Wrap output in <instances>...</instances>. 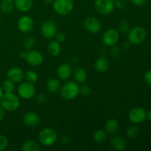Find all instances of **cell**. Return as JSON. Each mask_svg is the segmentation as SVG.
Segmentation results:
<instances>
[{
    "label": "cell",
    "instance_id": "obj_1",
    "mask_svg": "<svg viewBox=\"0 0 151 151\" xmlns=\"http://www.w3.org/2000/svg\"><path fill=\"white\" fill-rule=\"evenodd\" d=\"M60 94L62 98L66 100H72L76 98L80 94V86L75 81H66L60 88Z\"/></svg>",
    "mask_w": 151,
    "mask_h": 151
},
{
    "label": "cell",
    "instance_id": "obj_2",
    "mask_svg": "<svg viewBox=\"0 0 151 151\" xmlns=\"http://www.w3.org/2000/svg\"><path fill=\"white\" fill-rule=\"evenodd\" d=\"M0 105L6 111H15L20 106V100L13 92L4 93L0 99Z\"/></svg>",
    "mask_w": 151,
    "mask_h": 151
},
{
    "label": "cell",
    "instance_id": "obj_3",
    "mask_svg": "<svg viewBox=\"0 0 151 151\" xmlns=\"http://www.w3.org/2000/svg\"><path fill=\"white\" fill-rule=\"evenodd\" d=\"M38 140L42 145L50 147L54 145L58 139L57 132L51 128H45L38 134Z\"/></svg>",
    "mask_w": 151,
    "mask_h": 151
},
{
    "label": "cell",
    "instance_id": "obj_4",
    "mask_svg": "<svg viewBox=\"0 0 151 151\" xmlns=\"http://www.w3.org/2000/svg\"><path fill=\"white\" fill-rule=\"evenodd\" d=\"M52 4L55 11L61 16L68 15L74 8L73 0H54Z\"/></svg>",
    "mask_w": 151,
    "mask_h": 151
},
{
    "label": "cell",
    "instance_id": "obj_5",
    "mask_svg": "<svg viewBox=\"0 0 151 151\" xmlns=\"http://www.w3.org/2000/svg\"><path fill=\"white\" fill-rule=\"evenodd\" d=\"M128 32V41L133 44H141L145 40L147 36L146 30L142 27H135Z\"/></svg>",
    "mask_w": 151,
    "mask_h": 151
},
{
    "label": "cell",
    "instance_id": "obj_6",
    "mask_svg": "<svg viewBox=\"0 0 151 151\" xmlns=\"http://www.w3.org/2000/svg\"><path fill=\"white\" fill-rule=\"evenodd\" d=\"M94 7L100 14H111L114 10V0H95Z\"/></svg>",
    "mask_w": 151,
    "mask_h": 151
},
{
    "label": "cell",
    "instance_id": "obj_7",
    "mask_svg": "<svg viewBox=\"0 0 151 151\" xmlns=\"http://www.w3.org/2000/svg\"><path fill=\"white\" fill-rule=\"evenodd\" d=\"M147 116V112L142 107L133 108L128 113V118L134 124H140L145 122Z\"/></svg>",
    "mask_w": 151,
    "mask_h": 151
},
{
    "label": "cell",
    "instance_id": "obj_8",
    "mask_svg": "<svg viewBox=\"0 0 151 151\" xmlns=\"http://www.w3.org/2000/svg\"><path fill=\"white\" fill-rule=\"evenodd\" d=\"M18 94L24 100H29L35 94V88L33 84L29 82L22 83L18 87Z\"/></svg>",
    "mask_w": 151,
    "mask_h": 151
},
{
    "label": "cell",
    "instance_id": "obj_9",
    "mask_svg": "<svg viewBox=\"0 0 151 151\" xmlns=\"http://www.w3.org/2000/svg\"><path fill=\"white\" fill-rule=\"evenodd\" d=\"M41 32L43 37L47 39L55 38L57 33V26L52 21L47 20L43 22L41 27Z\"/></svg>",
    "mask_w": 151,
    "mask_h": 151
},
{
    "label": "cell",
    "instance_id": "obj_10",
    "mask_svg": "<svg viewBox=\"0 0 151 151\" xmlns=\"http://www.w3.org/2000/svg\"><path fill=\"white\" fill-rule=\"evenodd\" d=\"M119 39V34L115 29H109L103 35V43L105 46L111 47L117 44Z\"/></svg>",
    "mask_w": 151,
    "mask_h": 151
},
{
    "label": "cell",
    "instance_id": "obj_11",
    "mask_svg": "<svg viewBox=\"0 0 151 151\" xmlns=\"http://www.w3.org/2000/svg\"><path fill=\"white\" fill-rule=\"evenodd\" d=\"M84 27L88 32L92 34L98 33L102 29V24L100 20L92 16L86 18L84 20Z\"/></svg>",
    "mask_w": 151,
    "mask_h": 151
},
{
    "label": "cell",
    "instance_id": "obj_12",
    "mask_svg": "<svg viewBox=\"0 0 151 151\" xmlns=\"http://www.w3.org/2000/svg\"><path fill=\"white\" fill-rule=\"evenodd\" d=\"M25 60L28 64L33 66H40L44 61V57L42 54L38 50H29L27 52V56Z\"/></svg>",
    "mask_w": 151,
    "mask_h": 151
},
{
    "label": "cell",
    "instance_id": "obj_13",
    "mask_svg": "<svg viewBox=\"0 0 151 151\" xmlns=\"http://www.w3.org/2000/svg\"><path fill=\"white\" fill-rule=\"evenodd\" d=\"M17 26L19 30L22 32H29L34 26L33 19L29 16H23L18 20Z\"/></svg>",
    "mask_w": 151,
    "mask_h": 151
},
{
    "label": "cell",
    "instance_id": "obj_14",
    "mask_svg": "<svg viewBox=\"0 0 151 151\" xmlns=\"http://www.w3.org/2000/svg\"><path fill=\"white\" fill-rule=\"evenodd\" d=\"M41 118L39 115L34 111L27 112L23 116V122L27 127L35 128L40 124Z\"/></svg>",
    "mask_w": 151,
    "mask_h": 151
},
{
    "label": "cell",
    "instance_id": "obj_15",
    "mask_svg": "<svg viewBox=\"0 0 151 151\" xmlns=\"http://www.w3.org/2000/svg\"><path fill=\"white\" fill-rule=\"evenodd\" d=\"M7 79L10 80L15 83H20L24 78V73L23 70L19 67H12L7 72Z\"/></svg>",
    "mask_w": 151,
    "mask_h": 151
},
{
    "label": "cell",
    "instance_id": "obj_16",
    "mask_svg": "<svg viewBox=\"0 0 151 151\" xmlns=\"http://www.w3.org/2000/svg\"><path fill=\"white\" fill-rule=\"evenodd\" d=\"M57 75L62 81H67L72 75V69L69 63H61L57 69Z\"/></svg>",
    "mask_w": 151,
    "mask_h": 151
},
{
    "label": "cell",
    "instance_id": "obj_17",
    "mask_svg": "<svg viewBox=\"0 0 151 151\" xmlns=\"http://www.w3.org/2000/svg\"><path fill=\"white\" fill-rule=\"evenodd\" d=\"M111 147L115 150L122 151L125 150L127 147V142L125 139L122 138V137L116 136L111 139L110 141Z\"/></svg>",
    "mask_w": 151,
    "mask_h": 151
},
{
    "label": "cell",
    "instance_id": "obj_18",
    "mask_svg": "<svg viewBox=\"0 0 151 151\" xmlns=\"http://www.w3.org/2000/svg\"><path fill=\"white\" fill-rule=\"evenodd\" d=\"M14 5L19 11L25 13L32 9L33 1L32 0H14Z\"/></svg>",
    "mask_w": 151,
    "mask_h": 151
},
{
    "label": "cell",
    "instance_id": "obj_19",
    "mask_svg": "<svg viewBox=\"0 0 151 151\" xmlns=\"http://www.w3.org/2000/svg\"><path fill=\"white\" fill-rule=\"evenodd\" d=\"M73 75V78L75 79V82L78 83H84L86 82L87 78H88V75H87V72L86 71L85 69L82 67H78L72 72Z\"/></svg>",
    "mask_w": 151,
    "mask_h": 151
},
{
    "label": "cell",
    "instance_id": "obj_20",
    "mask_svg": "<svg viewBox=\"0 0 151 151\" xmlns=\"http://www.w3.org/2000/svg\"><path fill=\"white\" fill-rule=\"evenodd\" d=\"M119 122L115 119H108L105 124V131L106 132V134H111V135L116 134L119 130Z\"/></svg>",
    "mask_w": 151,
    "mask_h": 151
},
{
    "label": "cell",
    "instance_id": "obj_21",
    "mask_svg": "<svg viewBox=\"0 0 151 151\" xmlns=\"http://www.w3.org/2000/svg\"><path fill=\"white\" fill-rule=\"evenodd\" d=\"M110 63L109 61L104 57H100L97 59L94 63V69L98 72H105L109 69Z\"/></svg>",
    "mask_w": 151,
    "mask_h": 151
},
{
    "label": "cell",
    "instance_id": "obj_22",
    "mask_svg": "<svg viewBox=\"0 0 151 151\" xmlns=\"http://www.w3.org/2000/svg\"><path fill=\"white\" fill-rule=\"evenodd\" d=\"M47 52L50 55L55 57L58 56L61 52V47L58 41H52L47 46Z\"/></svg>",
    "mask_w": 151,
    "mask_h": 151
},
{
    "label": "cell",
    "instance_id": "obj_23",
    "mask_svg": "<svg viewBox=\"0 0 151 151\" xmlns=\"http://www.w3.org/2000/svg\"><path fill=\"white\" fill-rule=\"evenodd\" d=\"M22 151H38L41 149L40 145L35 140H27L22 144Z\"/></svg>",
    "mask_w": 151,
    "mask_h": 151
},
{
    "label": "cell",
    "instance_id": "obj_24",
    "mask_svg": "<svg viewBox=\"0 0 151 151\" xmlns=\"http://www.w3.org/2000/svg\"><path fill=\"white\" fill-rule=\"evenodd\" d=\"M60 83L57 78H50L47 83V89L52 94H55L60 90Z\"/></svg>",
    "mask_w": 151,
    "mask_h": 151
},
{
    "label": "cell",
    "instance_id": "obj_25",
    "mask_svg": "<svg viewBox=\"0 0 151 151\" xmlns=\"http://www.w3.org/2000/svg\"><path fill=\"white\" fill-rule=\"evenodd\" d=\"M93 140L97 144H102L107 139V134L103 130H97L93 134Z\"/></svg>",
    "mask_w": 151,
    "mask_h": 151
},
{
    "label": "cell",
    "instance_id": "obj_26",
    "mask_svg": "<svg viewBox=\"0 0 151 151\" xmlns=\"http://www.w3.org/2000/svg\"><path fill=\"white\" fill-rule=\"evenodd\" d=\"M14 7V0H2L0 4V9L4 13H10Z\"/></svg>",
    "mask_w": 151,
    "mask_h": 151
},
{
    "label": "cell",
    "instance_id": "obj_27",
    "mask_svg": "<svg viewBox=\"0 0 151 151\" xmlns=\"http://www.w3.org/2000/svg\"><path fill=\"white\" fill-rule=\"evenodd\" d=\"M1 88H2L4 93L13 92L15 90V83L13 82L12 81H10V80L7 79L4 81Z\"/></svg>",
    "mask_w": 151,
    "mask_h": 151
},
{
    "label": "cell",
    "instance_id": "obj_28",
    "mask_svg": "<svg viewBox=\"0 0 151 151\" xmlns=\"http://www.w3.org/2000/svg\"><path fill=\"white\" fill-rule=\"evenodd\" d=\"M140 134V130L137 126H131L127 128L126 135L130 139H136Z\"/></svg>",
    "mask_w": 151,
    "mask_h": 151
},
{
    "label": "cell",
    "instance_id": "obj_29",
    "mask_svg": "<svg viewBox=\"0 0 151 151\" xmlns=\"http://www.w3.org/2000/svg\"><path fill=\"white\" fill-rule=\"evenodd\" d=\"M24 78L27 82L30 83H35L37 82L38 79V74L32 70H29L24 73Z\"/></svg>",
    "mask_w": 151,
    "mask_h": 151
},
{
    "label": "cell",
    "instance_id": "obj_30",
    "mask_svg": "<svg viewBox=\"0 0 151 151\" xmlns=\"http://www.w3.org/2000/svg\"><path fill=\"white\" fill-rule=\"evenodd\" d=\"M35 38L32 36H28L25 38L24 41V47L26 50H29L32 48V47L35 44Z\"/></svg>",
    "mask_w": 151,
    "mask_h": 151
},
{
    "label": "cell",
    "instance_id": "obj_31",
    "mask_svg": "<svg viewBox=\"0 0 151 151\" xmlns=\"http://www.w3.org/2000/svg\"><path fill=\"white\" fill-rule=\"evenodd\" d=\"M129 29V24H128V22L125 19H122L120 21L119 24V30L121 33L125 34L128 32Z\"/></svg>",
    "mask_w": 151,
    "mask_h": 151
},
{
    "label": "cell",
    "instance_id": "obj_32",
    "mask_svg": "<svg viewBox=\"0 0 151 151\" xmlns=\"http://www.w3.org/2000/svg\"><path fill=\"white\" fill-rule=\"evenodd\" d=\"M8 145V140L7 137L0 134V151H3Z\"/></svg>",
    "mask_w": 151,
    "mask_h": 151
},
{
    "label": "cell",
    "instance_id": "obj_33",
    "mask_svg": "<svg viewBox=\"0 0 151 151\" xmlns=\"http://www.w3.org/2000/svg\"><path fill=\"white\" fill-rule=\"evenodd\" d=\"M91 92V88L89 86L83 85L80 87V93L83 96H88Z\"/></svg>",
    "mask_w": 151,
    "mask_h": 151
},
{
    "label": "cell",
    "instance_id": "obj_34",
    "mask_svg": "<svg viewBox=\"0 0 151 151\" xmlns=\"http://www.w3.org/2000/svg\"><path fill=\"white\" fill-rule=\"evenodd\" d=\"M36 101L38 104H44L47 101V97L46 94L41 93L36 97Z\"/></svg>",
    "mask_w": 151,
    "mask_h": 151
},
{
    "label": "cell",
    "instance_id": "obj_35",
    "mask_svg": "<svg viewBox=\"0 0 151 151\" xmlns=\"http://www.w3.org/2000/svg\"><path fill=\"white\" fill-rule=\"evenodd\" d=\"M114 4L119 9H123L126 5L125 0H114Z\"/></svg>",
    "mask_w": 151,
    "mask_h": 151
},
{
    "label": "cell",
    "instance_id": "obj_36",
    "mask_svg": "<svg viewBox=\"0 0 151 151\" xmlns=\"http://www.w3.org/2000/svg\"><path fill=\"white\" fill-rule=\"evenodd\" d=\"M55 38L56 41H58L59 43L63 42L66 40V36H65V35L63 32H57Z\"/></svg>",
    "mask_w": 151,
    "mask_h": 151
},
{
    "label": "cell",
    "instance_id": "obj_37",
    "mask_svg": "<svg viewBox=\"0 0 151 151\" xmlns=\"http://www.w3.org/2000/svg\"><path fill=\"white\" fill-rule=\"evenodd\" d=\"M131 1L134 5L141 7V6H144L147 4V0H131Z\"/></svg>",
    "mask_w": 151,
    "mask_h": 151
},
{
    "label": "cell",
    "instance_id": "obj_38",
    "mask_svg": "<svg viewBox=\"0 0 151 151\" xmlns=\"http://www.w3.org/2000/svg\"><path fill=\"white\" fill-rule=\"evenodd\" d=\"M145 80L146 83L149 85L151 86V70L147 71L145 74Z\"/></svg>",
    "mask_w": 151,
    "mask_h": 151
},
{
    "label": "cell",
    "instance_id": "obj_39",
    "mask_svg": "<svg viewBox=\"0 0 151 151\" xmlns=\"http://www.w3.org/2000/svg\"><path fill=\"white\" fill-rule=\"evenodd\" d=\"M119 50L117 48V47H116L115 46L111 47V54L113 55L114 56L116 57V56L119 55Z\"/></svg>",
    "mask_w": 151,
    "mask_h": 151
},
{
    "label": "cell",
    "instance_id": "obj_40",
    "mask_svg": "<svg viewBox=\"0 0 151 151\" xmlns=\"http://www.w3.org/2000/svg\"><path fill=\"white\" fill-rule=\"evenodd\" d=\"M69 142H70V138L69 137H67V136H64V137H63L61 138V142L63 144L66 145L68 143H69Z\"/></svg>",
    "mask_w": 151,
    "mask_h": 151
},
{
    "label": "cell",
    "instance_id": "obj_41",
    "mask_svg": "<svg viewBox=\"0 0 151 151\" xmlns=\"http://www.w3.org/2000/svg\"><path fill=\"white\" fill-rule=\"evenodd\" d=\"M4 111H5L4 110V109H3L1 106V105H0V121L4 119V116H5V112Z\"/></svg>",
    "mask_w": 151,
    "mask_h": 151
},
{
    "label": "cell",
    "instance_id": "obj_42",
    "mask_svg": "<svg viewBox=\"0 0 151 151\" xmlns=\"http://www.w3.org/2000/svg\"><path fill=\"white\" fill-rule=\"evenodd\" d=\"M26 56H27V52H21L19 53V57H20V58L24 59L25 60Z\"/></svg>",
    "mask_w": 151,
    "mask_h": 151
},
{
    "label": "cell",
    "instance_id": "obj_43",
    "mask_svg": "<svg viewBox=\"0 0 151 151\" xmlns=\"http://www.w3.org/2000/svg\"><path fill=\"white\" fill-rule=\"evenodd\" d=\"M123 47H124V49H125V50H128V49L130 47V44L128 42H125L124 43Z\"/></svg>",
    "mask_w": 151,
    "mask_h": 151
},
{
    "label": "cell",
    "instance_id": "obj_44",
    "mask_svg": "<svg viewBox=\"0 0 151 151\" xmlns=\"http://www.w3.org/2000/svg\"><path fill=\"white\" fill-rule=\"evenodd\" d=\"M43 1H44L45 4H52L53 1H54V0H43Z\"/></svg>",
    "mask_w": 151,
    "mask_h": 151
},
{
    "label": "cell",
    "instance_id": "obj_45",
    "mask_svg": "<svg viewBox=\"0 0 151 151\" xmlns=\"http://www.w3.org/2000/svg\"><path fill=\"white\" fill-rule=\"evenodd\" d=\"M3 94H4V91H3L2 88H1V86H0V99H1V96H2Z\"/></svg>",
    "mask_w": 151,
    "mask_h": 151
},
{
    "label": "cell",
    "instance_id": "obj_46",
    "mask_svg": "<svg viewBox=\"0 0 151 151\" xmlns=\"http://www.w3.org/2000/svg\"><path fill=\"white\" fill-rule=\"evenodd\" d=\"M147 117H148V119H149V120L151 122V110H150V111L148 112V114H147Z\"/></svg>",
    "mask_w": 151,
    "mask_h": 151
},
{
    "label": "cell",
    "instance_id": "obj_47",
    "mask_svg": "<svg viewBox=\"0 0 151 151\" xmlns=\"http://www.w3.org/2000/svg\"><path fill=\"white\" fill-rule=\"evenodd\" d=\"M0 24H1V16H0Z\"/></svg>",
    "mask_w": 151,
    "mask_h": 151
}]
</instances>
